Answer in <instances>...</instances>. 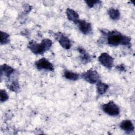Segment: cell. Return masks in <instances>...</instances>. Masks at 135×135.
<instances>
[{
	"mask_svg": "<svg viewBox=\"0 0 135 135\" xmlns=\"http://www.w3.org/2000/svg\"><path fill=\"white\" fill-rule=\"evenodd\" d=\"M102 33L104 41L110 46L123 45L130 47L131 46V38L117 30L108 32H103L102 31Z\"/></svg>",
	"mask_w": 135,
	"mask_h": 135,
	"instance_id": "cell-1",
	"label": "cell"
},
{
	"mask_svg": "<svg viewBox=\"0 0 135 135\" xmlns=\"http://www.w3.org/2000/svg\"><path fill=\"white\" fill-rule=\"evenodd\" d=\"M52 41L49 38L43 39L40 43L34 40L30 41L27 44L28 49L35 54H42L50 50L52 45Z\"/></svg>",
	"mask_w": 135,
	"mask_h": 135,
	"instance_id": "cell-2",
	"label": "cell"
},
{
	"mask_svg": "<svg viewBox=\"0 0 135 135\" xmlns=\"http://www.w3.org/2000/svg\"><path fill=\"white\" fill-rule=\"evenodd\" d=\"M102 111L107 114L111 117H117L120 114V108L119 106L112 101L103 104L101 105Z\"/></svg>",
	"mask_w": 135,
	"mask_h": 135,
	"instance_id": "cell-3",
	"label": "cell"
},
{
	"mask_svg": "<svg viewBox=\"0 0 135 135\" xmlns=\"http://www.w3.org/2000/svg\"><path fill=\"white\" fill-rule=\"evenodd\" d=\"M81 78L90 84H96L100 81V75L98 72L92 69L84 72L81 74Z\"/></svg>",
	"mask_w": 135,
	"mask_h": 135,
	"instance_id": "cell-4",
	"label": "cell"
},
{
	"mask_svg": "<svg viewBox=\"0 0 135 135\" xmlns=\"http://www.w3.org/2000/svg\"><path fill=\"white\" fill-rule=\"evenodd\" d=\"M98 61L104 68L111 69L114 65V59L108 53L104 52L98 57Z\"/></svg>",
	"mask_w": 135,
	"mask_h": 135,
	"instance_id": "cell-5",
	"label": "cell"
},
{
	"mask_svg": "<svg viewBox=\"0 0 135 135\" xmlns=\"http://www.w3.org/2000/svg\"><path fill=\"white\" fill-rule=\"evenodd\" d=\"M35 66L38 70H44L49 71H53L54 67L53 64L47 59L42 57L35 62Z\"/></svg>",
	"mask_w": 135,
	"mask_h": 135,
	"instance_id": "cell-6",
	"label": "cell"
},
{
	"mask_svg": "<svg viewBox=\"0 0 135 135\" xmlns=\"http://www.w3.org/2000/svg\"><path fill=\"white\" fill-rule=\"evenodd\" d=\"M79 30L84 35H90L92 32V25L90 23L82 20H79L75 23Z\"/></svg>",
	"mask_w": 135,
	"mask_h": 135,
	"instance_id": "cell-7",
	"label": "cell"
},
{
	"mask_svg": "<svg viewBox=\"0 0 135 135\" xmlns=\"http://www.w3.org/2000/svg\"><path fill=\"white\" fill-rule=\"evenodd\" d=\"M55 37L60 45L64 49L69 50L72 46V42L68 37L61 33L55 34Z\"/></svg>",
	"mask_w": 135,
	"mask_h": 135,
	"instance_id": "cell-8",
	"label": "cell"
},
{
	"mask_svg": "<svg viewBox=\"0 0 135 135\" xmlns=\"http://www.w3.org/2000/svg\"><path fill=\"white\" fill-rule=\"evenodd\" d=\"M15 70L10 66L9 65L4 64L2 65H1V76L2 77L3 76H5L7 79L11 78L12 75H13L15 74Z\"/></svg>",
	"mask_w": 135,
	"mask_h": 135,
	"instance_id": "cell-9",
	"label": "cell"
},
{
	"mask_svg": "<svg viewBox=\"0 0 135 135\" xmlns=\"http://www.w3.org/2000/svg\"><path fill=\"white\" fill-rule=\"evenodd\" d=\"M12 76L9 79H7V83H6L7 87L11 91L14 92H18L20 90V84L17 78H12Z\"/></svg>",
	"mask_w": 135,
	"mask_h": 135,
	"instance_id": "cell-10",
	"label": "cell"
},
{
	"mask_svg": "<svg viewBox=\"0 0 135 135\" xmlns=\"http://www.w3.org/2000/svg\"><path fill=\"white\" fill-rule=\"evenodd\" d=\"M77 51L79 53V59L83 64H87L89 63L91 60L90 54L82 46H79L77 47Z\"/></svg>",
	"mask_w": 135,
	"mask_h": 135,
	"instance_id": "cell-11",
	"label": "cell"
},
{
	"mask_svg": "<svg viewBox=\"0 0 135 135\" xmlns=\"http://www.w3.org/2000/svg\"><path fill=\"white\" fill-rule=\"evenodd\" d=\"M120 129L127 133H131L134 130V127L132 121L130 120H122L119 124Z\"/></svg>",
	"mask_w": 135,
	"mask_h": 135,
	"instance_id": "cell-12",
	"label": "cell"
},
{
	"mask_svg": "<svg viewBox=\"0 0 135 135\" xmlns=\"http://www.w3.org/2000/svg\"><path fill=\"white\" fill-rule=\"evenodd\" d=\"M65 13L68 19L75 24L79 20V15L78 13L71 8H68L66 9Z\"/></svg>",
	"mask_w": 135,
	"mask_h": 135,
	"instance_id": "cell-13",
	"label": "cell"
},
{
	"mask_svg": "<svg viewBox=\"0 0 135 135\" xmlns=\"http://www.w3.org/2000/svg\"><path fill=\"white\" fill-rule=\"evenodd\" d=\"M109 88V85L105 83L99 81L96 83V88H97V93L98 96L102 95L104 94L108 91Z\"/></svg>",
	"mask_w": 135,
	"mask_h": 135,
	"instance_id": "cell-14",
	"label": "cell"
},
{
	"mask_svg": "<svg viewBox=\"0 0 135 135\" xmlns=\"http://www.w3.org/2000/svg\"><path fill=\"white\" fill-rule=\"evenodd\" d=\"M63 76L67 80L70 81H76L80 78V75L70 70H65L63 72Z\"/></svg>",
	"mask_w": 135,
	"mask_h": 135,
	"instance_id": "cell-15",
	"label": "cell"
},
{
	"mask_svg": "<svg viewBox=\"0 0 135 135\" xmlns=\"http://www.w3.org/2000/svg\"><path fill=\"white\" fill-rule=\"evenodd\" d=\"M107 13L109 17L113 21H118L120 18V13L118 9L110 8Z\"/></svg>",
	"mask_w": 135,
	"mask_h": 135,
	"instance_id": "cell-16",
	"label": "cell"
},
{
	"mask_svg": "<svg viewBox=\"0 0 135 135\" xmlns=\"http://www.w3.org/2000/svg\"><path fill=\"white\" fill-rule=\"evenodd\" d=\"M9 35L7 33L1 31V45H5L9 42Z\"/></svg>",
	"mask_w": 135,
	"mask_h": 135,
	"instance_id": "cell-17",
	"label": "cell"
},
{
	"mask_svg": "<svg viewBox=\"0 0 135 135\" xmlns=\"http://www.w3.org/2000/svg\"><path fill=\"white\" fill-rule=\"evenodd\" d=\"M9 98V95L7 92L4 89H1L0 91V101L1 102H4L7 101Z\"/></svg>",
	"mask_w": 135,
	"mask_h": 135,
	"instance_id": "cell-18",
	"label": "cell"
},
{
	"mask_svg": "<svg viewBox=\"0 0 135 135\" xmlns=\"http://www.w3.org/2000/svg\"><path fill=\"white\" fill-rule=\"evenodd\" d=\"M86 4L89 8H93L95 5L97 4H100L101 2L100 1H84Z\"/></svg>",
	"mask_w": 135,
	"mask_h": 135,
	"instance_id": "cell-19",
	"label": "cell"
},
{
	"mask_svg": "<svg viewBox=\"0 0 135 135\" xmlns=\"http://www.w3.org/2000/svg\"><path fill=\"white\" fill-rule=\"evenodd\" d=\"M117 69L120 71H125V68H124V66L122 65V64H121L118 66H117Z\"/></svg>",
	"mask_w": 135,
	"mask_h": 135,
	"instance_id": "cell-20",
	"label": "cell"
}]
</instances>
